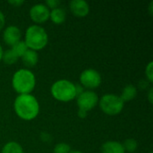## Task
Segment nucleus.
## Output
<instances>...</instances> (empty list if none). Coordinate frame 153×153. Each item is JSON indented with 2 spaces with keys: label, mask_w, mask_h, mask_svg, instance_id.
Masks as SVG:
<instances>
[{
  "label": "nucleus",
  "mask_w": 153,
  "mask_h": 153,
  "mask_svg": "<svg viewBox=\"0 0 153 153\" xmlns=\"http://www.w3.org/2000/svg\"><path fill=\"white\" fill-rule=\"evenodd\" d=\"M13 108L17 116L23 120H32L39 112V102L30 94H22L16 97Z\"/></svg>",
  "instance_id": "1"
},
{
  "label": "nucleus",
  "mask_w": 153,
  "mask_h": 153,
  "mask_svg": "<svg viewBox=\"0 0 153 153\" xmlns=\"http://www.w3.org/2000/svg\"><path fill=\"white\" fill-rule=\"evenodd\" d=\"M12 84L14 91L20 93V95L30 94L36 84L35 76L32 72L28 69H20L14 73L12 79Z\"/></svg>",
  "instance_id": "2"
},
{
  "label": "nucleus",
  "mask_w": 153,
  "mask_h": 153,
  "mask_svg": "<svg viewBox=\"0 0 153 153\" xmlns=\"http://www.w3.org/2000/svg\"><path fill=\"white\" fill-rule=\"evenodd\" d=\"M48 41L47 31L39 25H30L25 33V43L29 49L40 50L44 48Z\"/></svg>",
  "instance_id": "3"
},
{
  "label": "nucleus",
  "mask_w": 153,
  "mask_h": 153,
  "mask_svg": "<svg viewBox=\"0 0 153 153\" xmlns=\"http://www.w3.org/2000/svg\"><path fill=\"white\" fill-rule=\"evenodd\" d=\"M52 96L62 102H68L76 97L75 85L67 80H59L51 87Z\"/></svg>",
  "instance_id": "4"
},
{
  "label": "nucleus",
  "mask_w": 153,
  "mask_h": 153,
  "mask_svg": "<svg viewBox=\"0 0 153 153\" xmlns=\"http://www.w3.org/2000/svg\"><path fill=\"white\" fill-rule=\"evenodd\" d=\"M100 109L108 116H116L119 114L123 108L124 102L121 98L115 94H106L99 100Z\"/></svg>",
  "instance_id": "5"
},
{
  "label": "nucleus",
  "mask_w": 153,
  "mask_h": 153,
  "mask_svg": "<svg viewBox=\"0 0 153 153\" xmlns=\"http://www.w3.org/2000/svg\"><path fill=\"white\" fill-rule=\"evenodd\" d=\"M98 102V95L91 91H85L77 97V106L79 109L85 112H88L94 108Z\"/></svg>",
  "instance_id": "6"
},
{
  "label": "nucleus",
  "mask_w": 153,
  "mask_h": 153,
  "mask_svg": "<svg viewBox=\"0 0 153 153\" xmlns=\"http://www.w3.org/2000/svg\"><path fill=\"white\" fill-rule=\"evenodd\" d=\"M80 82L85 88L96 89L101 83V76L97 70L90 68L82 72L80 75Z\"/></svg>",
  "instance_id": "7"
},
{
  "label": "nucleus",
  "mask_w": 153,
  "mask_h": 153,
  "mask_svg": "<svg viewBox=\"0 0 153 153\" xmlns=\"http://www.w3.org/2000/svg\"><path fill=\"white\" fill-rule=\"evenodd\" d=\"M49 10L44 4H34L30 10V16L36 23H43L49 19Z\"/></svg>",
  "instance_id": "8"
},
{
  "label": "nucleus",
  "mask_w": 153,
  "mask_h": 153,
  "mask_svg": "<svg viewBox=\"0 0 153 153\" xmlns=\"http://www.w3.org/2000/svg\"><path fill=\"white\" fill-rule=\"evenodd\" d=\"M21 36L22 33L20 29L14 25L8 26L6 29H4L3 33V39L4 42L12 47L21 40Z\"/></svg>",
  "instance_id": "9"
},
{
  "label": "nucleus",
  "mask_w": 153,
  "mask_h": 153,
  "mask_svg": "<svg viewBox=\"0 0 153 153\" xmlns=\"http://www.w3.org/2000/svg\"><path fill=\"white\" fill-rule=\"evenodd\" d=\"M69 6L71 12L77 17H84L90 12V5L84 0H72Z\"/></svg>",
  "instance_id": "10"
},
{
  "label": "nucleus",
  "mask_w": 153,
  "mask_h": 153,
  "mask_svg": "<svg viewBox=\"0 0 153 153\" xmlns=\"http://www.w3.org/2000/svg\"><path fill=\"white\" fill-rule=\"evenodd\" d=\"M123 144L116 141H108L101 146V153H125Z\"/></svg>",
  "instance_id": "11"
},
{
  "label": "nucleus",
  "mask_w": 153,
  "mask_h": 153,
  "mask_svg": "<svg viewBox=\"0 0 153 153\" xmlns=\"http://www.w3.org/2000/svg\"><path fill=\"white\" fill-rule=\"evenodd\" d=\"M21 57H22V63L27 67H33L35 65H37L39 61V55L37 51H34L31 49H28Z\"/></svg>",
  "instance_id": "12"
},
{
  "label": "nucleus",
  "mask_w": 153,
  "mask_h": 153,
  "mask_svg": "<svg viewBox=\"0 0 153 153\" xmlns=\"http://www.w3.org/2000/svg\"><path fill=\"white\" fill-rule=\"evenodd\" d=\"M136 95H137V89L133 84H129V85H126L123 89L121 96H119V97L121 98V100L125 103V102H127V101L134 100Z\"/></svg>",
  "instance_id": "13"
},
{
  "label": "nucleus",
  "mask_w": 153,
  "mask_h": 153,
  "mask_svg": "<svg viewBox=\"0 0 153 153\" xmlns=\"http://www.w3.org/2000/svg\"><path fill=\"white\" fill-rule=\"evenodd\" d=\"M65 17H66V14H65V10L60 7H56L53 9L49 13V18L56 24L63 23L65 21Z\"/></svg>",
  "instance_id": "14"
},
{
  "label": "nucleus",
  "mask_w": 153,
  "mask_h": 153,
  "mask_svg": "<svg viewBox=\"0 0 153 153\" xmlns=\"http://www.w3.org/2000/svg\"><path fill=\"white\" fill-rule=\"evenodd\" d=\"M2 153H23V151L22 146L18 143L9 142L4 146Z\"/></svg>",
  "instance_id": "15"
},
{
  "label": "nucleus",
  "mask_w": 153,
  "mask_h": 153,
  "mask_svg": "<svg viewBox=\"0 0 153 153\" xmlns=\"http://www.w3.org/2000/svg\"><path fill=\"white\" fill-rule=\"evenodd\" d=\"M28 47L26 45V43L22 40H20L19 42H17L16 44H14L13 47H12V50L13 52L18 56V57H21L27 50H28Z\"/></svg>",
  "instance_id": "16"
},
{
  "label": "nucleus",
  "mask_w": 153,
  "mask_h": 153,
  "mask_svg": "<svg viewBox=\"0 0 153 153\" xmlns=\"http://www.w3.org/2000/svg\"><path fill=\"white\" fill-rule=\"evenodd\" d=\"M2 59L6 65H13L18 60V56L13 52L12 49H7L4 52H3Z\"/></svg>",
  "instance_id": "17"
},
{
  "label": "nucleus",
  "mask_w": 153,
  "mask_h": 153,
  "mask_svg": "<svg viewBox=\"0 0 153 153\" xmlns=\"http://www.w3.org/2000/svg\"><path fill=\"white\" fill-rule=\"evenodd\" d=\"M123 144V147L125 149V151L128 152H134L136 151L137 147H138V143L134 139H126Z\"/></svg>",
  "instance_id": "18"
},
{
  "label": "nucleus",
  "mask_w": 153,
  "mask_h": 153,
  "mask_svg": "<svg viewBox=\"0 0 153 153\" xmlns=\"http://www.w3.org/2000/svg\"><path fill=\"white\" fill-rule=\"evenodd\" d=\"M71 148L67 143H61L56 145L54 149V153H70Z\"/></svg>",
  "instance_id": "19"
},
{
  "label": "nucleus",
  "mask_w": 153,
  "mask_h": 153,
  "mask_svg": "<svg viewBox=\"0 0 153 153\" xmlns=\"http://www.w3.org/2000/svg\"><path fill=\"white\" fill-rule=\"evenodd\" d=\"M153 62H150L148 64V65L146 66V76H147V79L149 80L150 82H153Z\"/></svg>",
  "instance_id": "20"
},
{
  "label": "nucleus",
  "mask_w": 153,
  "mask_h": 153,
  "mask_svg": "<svg viewBox=\"0 0 153 153\" xmlns=\"http://www.w3.org/2000/svg\"><path fill=\"white\" fill-rule=\"evenodd\" d=\"M58 4H60V1H58V0H48V1H46L47 7L52 8V10L56 8L58 6Z\"/></svg>",
  "instance_id": "21"
},
{
  "label": "nucleus",
  "mask_w": 153,
  "mask_h": 153,
  "mask_svg": "<svg viewBox=\"0 0 153 153\" xmlns=\"http://www.w3.org/2000/svg\"><path fill=\"white\" fill-rule=\"evenodd\" d=\"M24 2L22 0H11V1H8V4H12V5H14V6H20L23 4Z\"/></svg>",
  "instance_id": "22"
},
{
  "label": "nucleus",
  "mask_w": 153,
  "mask_h": 153,
  "mask_svg": "<svg viewBox=\"0 0 153 153\" xmlns=\"http://www.w3.org/2000/svg\"><path fill=\"white\" fill-rule=\"evenodd\" d=\"M75 91H76V97H78L80 94H82L84 91L81 84H75Z\"/></svg>",
  "instance_id": "23"
},
{
  "label": "nucleus",
  "mask_w": 153,
  "mask_h": 153,
  "mask_svg": "<svg viewBox=\"0 0 153 153\" xmlns=\"http://www.w3.org/2000/svg\"><path fill=\"white\" fill-rule=\"evenodd\" d=\"M40 137H41V139L43 140V142H46V143H48V142H49V141L51 140L50 135H49L48 134H47V133H42V134H40Z\"/></svg>",
  "instance_id": "24"
},
{
  "label": "nucleus",
  "mask_w": 153,
  "mask_h": 153,
  "mask_svg": "<svg viewBox=\"0 0 153 153\" xmlns=\"http://www.w3.org/2000/svg\"><path fill=\"white\" fill-rule=\"evenodd\" d=\"M4 22H5L4 15V13L0 11V30L4 28Z\"/></svg>",
  "instance_id": "25"
},
{
  "label": "nucleus",
  "mask_w": 153,
  "mask_h": 153,
  "mask_svg": "<svg viewBox=\"0 0 153 153\" xmlns=\"http://www.w3.org/2000/svg\"><path fill=\"white\" fill-rule=\"evenodd\" d=\"M138 86L141 88V89H146L148 86H149V82H146L144 80L141 81L139 83H138Z\"/></svg>",
  "instance_id": "26"
},
{
  "label": "nucleus",
  "mask_w": 153,
  "mask_h": 153,
  "mask_svg": "<svg viewBox=\"0 0 153 153\" xmlns=\"http://www.w3.org/2000/svg\"><path fill=\"white\" fill-rule=\"evenodd\" d=\"M78 116H79V117H81V118H84V117H86V116H87V112L79 109V110H78Z\"/></svg>",
  "instance_id": "27"
},
{
  "label": "nucleus",
  "mask_w": 153,
  "mask_h": 153,
  "mask_svg": "<svg viewBox=\"0 0 153 153\" xmlns=\"http://www.w3.org/2000/svg\"><path fill=\"white\" fill-rule=\"evenodd\" d=\"M152 94H153V89H152V88H151V89H150V91H149V95H148V98H149V101H150L151 103H152V102H153Z\"/></svg>",
  "instance_id": "28"
},
{
  "label": "nucleus",
  "mask_w": 153,
  "mask_h": 153,
  "mask_svg": "<svg viewBox=\"0 0 153 153\" xmlns=\"http://www.w3.org/2000/svg\"><path fill=\"white\" fill-rule=\"evenodd\" d=\"M152 6H153V2H151V3H150V5H149V10H150V14H151V15H152V13H153Z\"/></svg>",
  "instance_id": "29"
},
{
  "label": "nucleus",
  "mask_w": 153,
  "mask_h": 153,
  "mask_svg": "<svg viewBox=\"0 0 153 153\" xmlns=\"http://www.w3.org/2000/svg\"><path fill=\"white\" fill-rule=\"evenodd\" d=\"M2 56H3V48H2V46L0 44V61L2 60Z\"/></svg>",
  "instance_id": "30"
},
{
  "label": "nucleus",
  "mask_w": 153,
  "mask_h": 153,
  "mask_svg": "<svg viewBox=\"0 0 153 153\" xmlns=\"http://www.w3.org/2000/svg\"><path fill=\"white\" fill-rule=\"evenodd\" d=\"M70 153H82V152H79V151H71Z\"/></svg>",
  "instance_id": "31"
},
{
  "label": "nucleus",
  "mask_w": 153,
  "mask_h": 153,
  "mask_svg": "<svg viewBox=\"0 0 153 153\" xmlns=\"http://www.w3.org/2000/svg\"><path fill=\"white\" fill-rule=\"evenodd\" d=\"M151 153H152V152H151Z\"/></svg>",
  "instance_id": "32"
}]
</instances>
